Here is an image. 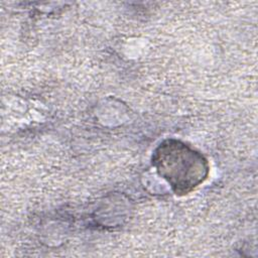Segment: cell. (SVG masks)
<instances>
[{
    "mask_svg": "<svg viewBox=\"0 0 258 258\" xmlns=\"http://www.w3.org/2000/svg\"><path fill=\"white\" fill-rule=\"evenodd\" d=\"M156 163L160 174L176 188L186 192L203 181L207 167L205 161L184 145L178 143L160 146L156 153Z\"/></svg>",
    "mask_w": 258,
    "mask_h": 258,
    "instance_id": "obj_1",
    "label": "cell"
}]
</instances>
